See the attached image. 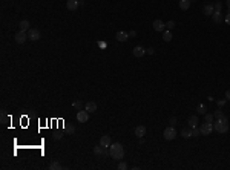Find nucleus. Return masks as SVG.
<instances>
[{
  "mask_svg": "<svg viewBox=\"0 0 230 170\" xmlns=\"http://www.w3.org/2000/svg\"><path fill=\"white\" fill-rule=\"evenodd\" d=\"M213 130H216L218 133H227L228 132V118L225 115L213 123Z\"/></svg>",
  "mask_w": 230,
  "mask_h": 170,
  "instance_id": "f257e3e1",
  "label": "nucleus"
},
{
  "mask_svg": "<svg viewBox=\"0 0 230 170\" xmlns=\"http://www.w3.org/2000/svg\"><path fill=\"white\" fill-rule=\"evenodd\" d=\"M109 155L110 158L113 159H123L124 156V149H123V145L121 144H110V147H109Z\"/></svg>",
  "mask_w": 230,
  "mask_h": 170,
  "instance_id": "f03ea898",
  "label": "nucleus"
},
{
  "mask_svg": "<svg viewBox=\"0 0 230 170\" xmlns=\"http://www.w3.org/2000/svg\"><path fill=\"white\" fill-rule=\"evenodd\" d=\"M163 136H164V139H167V141L175 139V136H176V130H175V127H173V126L166 127V129H164V132H163Z\"/></svg>",
  "mask_w": 230,
  "mask_h": 170,
  "instance_id": "7ed1b4c3",
  "label": "nucleus"
},
{
  "mask_svg": "<svg viewBox=\"0 0 230 170\" xmlns=\"http://www.w3.org/2000/svg\"><path fill=\"white\" fill-rule=\"evenodd\" d=\"M199 130H201V135H210L213 132V123H202L199 126Z\"/></svg>",
  "mask_w": 230,
  "mask_h": 170,
  "instance_id": "20e7f679",
  "label": "nucleus"
},
{
  "mask_svg": "<svg viewBox=\"0 0 230 170\" xmlns=\"http://www.w3.org/2000/svg\"><path fill=\"white\" fill-rule=\"evenodd\" d=\"M15 43H18V44H23L26 40H28V32H23V31H20V32H17L15 34Z\"/></svg>",
  "mask_w": 230,
  "mask_h": 170,
  "instance_id": "39448f33",
  "label": "nucleus"
},
{
  "mask_svg": "<svg viewBox=\"0 0 230 170\" xmlns=\"http://www.w3.org/2000/svg\"><path fill=\"white\" fill-rule=\"evenodd\" d=\"M28 38H29L31 41H37V40H40V31H38V29H35V28H34V29L31 28V29L28 31Z\"/></svg>",
  "mask_w": 230,
  "mask_h": 170,
  "instance_id": "423d86ee",
  "label": "nucleus"
},
{
  "mask_svg": "<svg viewBox=\"0 0 230 170\" xmlns=\"http://www.w3.org/2000/svg\"><path fill=\"white\" fill-rule=\"evenodd\" d=\"M77 119L80 121V123H86V121L89 119V112L84 109H81V110H78V113H77Z\"/></svg>",
  "mask_w": 230,
  "mask_h": 170,
  "instance_id": "0eeeda50",
  "label": "nucleus"
},
{
  "mask_svg": "<svg viewBox=\"0 0 230 170\" xmlns=\"http://www.w3.org/2000/svg\"><path fill=\"white\" fill-rule=\"evenodd\" d=\"M132 54H133L135 57H138V58H140V57H143V55L146 54V49H144L143 46H135L133 49H132Z\"/></svg>",
  "mask_w": 230,
  "mask_h": 170,
  "instance_id": "6e6552de",
  "label": "nucleus"
},
{
  "mask_svg": "<svg viewBox=\"0 0 230 170\" xmlns=\"http://www.w3.org/2000/svg\"><path fill=\"white\" fill-rule=\"evenodd\" d=\"M110 144H112V141H110V136L109 135H103L101 138H100V145H103V147H110Z\"/></svg>",
  "mask_w": 230,
  "mask_h": 170,
  "instance_id": "1a4fd4ad",
  "label": "nucleus"
},
{
  "mask_svg": "<svg viewBox=\"0 0 230 170\" xmlns=\"http://www.w3.org/2000/svg\"><path fill=\"white\" fill-rule=\"evenodd\" d=\"M66 6H67L69 11H77L78 6H80V3H78V0H67Z\"/></svg>",
  "mask_w": 230,
  "mask_h": 170,
  "instance_id": "9d476101",
  "label": "nucleus"
},
{
  "mask_svg": "<svg viewBox=\"0 0 230 170\" xmlns=\"http://www.w3.org/2000/svg\"><path fill=\"white\" fill-rule=\"evenodd\" d=\"M164 28H166V23L164 21H161V20H155L153 21V29L155 31H164Z\"/></svg>",
  "mask_w": 230,
  "mask_h": 170,
  "instance_id": "9b49d317",
  "label": "nucleus"
},
{
  "mask_svg": "<svg viewBox=\"0 0 230 170\" xmlns=\"http://www.w3.org/2000/svg\"><path fill=\"white\" fill-rule=\"evenodd\" d=\"M18 26H20V31H23V32H28V31L31 29V23H29L28 20H21Z\"/></svg>",
  "mask_w": 230,
  "mask_h": 170,
  "instance_id": "f8f14e48",
  "label": "nucleus"
},
{
  "mask_svg": "<svg viewBox=\"0 0 230 170\" xmlns=\"http://www.w3.org/2000/svg\"><path fill=\"white\" fill-rule=\"evenodd\" d=\"M213 12H215V5L213 3H207L204 6V14L205 15H213Z\"/></svg>",
  "mask_w": 230,
  "mask_h": 170,
  "instance_id": "ddd939ff",
  "label": "nucleus"
},
{
  "mask_svg": "<svg viewBox=\"0 0 230 170\" xmlns=\"http://www.w3.org/2000/svg\"><path fill=\"white\" fill-rule=\"evenodd\" d=\"M135 135H136L138 138H143V136L146 135V127H144V126H136V127H135Z\"/></svg>",
  "mask_w": 230,
  "mask_h": 170,
  "instance_id": "4468645a",
  "label": "nucleus"
},
{
  "mask_svg": "<svg viewBox=\"0 0 230 170\" xmlns=\"http://www.w3.org/2000/svg\"><path fill=\"white\" fill-rule=\"evenodd\" d=\"M89 113H92V112H95L97 110V103L95 101H87L86 103V107H84Z\"/></svg>",
  "mask_w": 230,
  "mask_h": 170,
  "instance_id": "2eb2a0df",
  "label": "nucleus"
},
{
  "mask_svg": "<svg viewBox=\"0 0 230 170\" xmlns=\"http://www.w3.org/2000/svg\"><path fill=\"white\" fill-rule=\"evenodd\" d=\"M115 37H117V40H118V41H127L129 34H127V32H124V31H118Z\"/></svg>",
  "mask_w": 230,
  "mask_h": 170,
  "instance_id": "dca6fc26",
  "label": "nucleus"
},
{
  "mask_svg": "<svg viewBox=\"0 0 230 170\" xmlns=\"http://www.w3.org/2000/svg\"><path fill=\"white\" fill-rule=\"evenodd\" d=\"M94 152H95V155H107V153H109V152H107V149H106V147H103V145L94 147Z\"/></svg>",
  "mask_w": 230,
  "mask_h": 170,
  "instance_id": "f3484780",
  "label": "nucleus"
},
{
  "mask_svg": "<svg viewBox=\"0 0 230 170\" xmlns=\"http://www.w3.org/2000/svg\"><path fill=\"white\" fill-rule=\"evenodd\" d=\"M196 123H198V118H196L195 115H192V116H189V119H187V124H189V127H190V129H193V127H196Z\"/></svg>",
  "mask_w": 230,
  "mask_h": 170,
  "instance_id": "a211bd4d",
  "label": "nucleus"
},
{
  "mask_svg": "<svg viewBox=\"0 0 230 170\" xmlns=\"http://www.w3.org/2000/svg\"><path fill=\"white\" fill-rule=\"evenodd\" d=\"M179 8L182 11H187L190 8V0H179Z\"/></svg>",
  "mask_w": 230,
  "mask_h": 170,
  "instance_id": "6ab92c4d",
  "label": "nucleus"
},
{
  "mask_svg": "<svg viewBox=\"0 0 230 170\" xmlns=\"http://www.w3.org/2000/svg\"><path fill=\"white\" fill-rule=\"evenodd\" d=\"M181 136L186 138V139L190 138V136H192V129H182V130H181Z\"/></svg>",
  "mask_w": 230,
  "mask_h": 170,
  "instance_id": "aec40b11",
  "label": "nucleus"
},
{
  "mask_svg": "<svg viewBox=\"0 0 230 170\" xmlns=\"http://www.w3.org/2000/svg\"><path fill=\"white\" fill-rule=\"evenodd\" d=\"M60 168H61V164L58 161H54L49 164V170H60Z\"/></svg>",
  "mask_w": 230,
  "mask_h": 170,
  "instance_id": "412c9836",
  "label": "nucleus"
},
{
  "mask_svg": "<svg viewBox=\"0 0 230 170\" xmlns=\"http://www.w3.org/2000/svg\"><path fill=\"white\" fill-rule=\"evenodd\" d=\"M212 17H213V21H215V23H219V21L222 20L221 12H213V15H212Z\"/></svg>",
  "mask_w": 230,
  "mask_h": 170,
  "instance_id": "4be33fe9",
  "label": "nucleus"
},
{
  "mask_svg": "<svg viewBox=\"0 0 230 170\" xmlns=\"http://www.w3.org/2000/svg\"><path fill=\"white\" fill-rule=\"evenodd\" d=\"M172 37H173V35H172V32H170V31H166V32L163 34L164 41H170V40H172Z\"/></svg>",
  "mask_w": 230,
  "mask_h": 170,
  "instance_id": "5701e85b",
  "label": "nucleus"
},
{
  "mask_svg": "<svg viewBox=\"0 0 230 170\" xmlns=\"http://www.w3.org/2000/svg\"><path fill=\"white\" fill-rule=\"evenodd\" d=\"M72 106H74V109H77V110H81V109H83V103H81V101H74Z\"/></svg>",
  "mask_w": 230,
  "mask_h": 170,
  "instance_id": "b1692460",
  "label": "nucleus"
},
{
  "mask_svg": "<svg viewBox=\"0 0 230 170\" xmlns=\"http://www.w3.org/2000/svg\"><path fill=\"white\" fill-rule=\"evenodd\" d=\"M213 115L212 113H205V123H213Z\"/></svg>",
  "mask_w": 230,
  "mask_h": 170,
  "instance_id": "393cba45",
  "label": "nucleus"
},
{
  "mask_svg": "<svg viewBox=\"0 0 230 170\" xmlns=\"http://www.w3.org/2000/svg\"><path fill=\"white\" fill-rule=\"evenodd\" d=\"M199 135H201L199 127H193V129H192V136H199Z\"/></svg>",
  "mask_w": 230,
  "mask_h": 170,
  "instance_id": "a878e982",
  "label": "nucleus"
},
{
  "mask_svg": "<svg viewBox=\"0 0 230 170\" xmlns=\"http://www.w3.org/2000/svg\"><path fill=\"white\" fill-rule=\"evenodd\" d=\"M213 116H215L216 119H219V118H222V116H224V113H222L221 110H216V112L213 113Z\"/></svg>",
  "mask_w": 230,
  "mask_h": 170,
  "instance_id": "bb28decb",
  "label": "nucleus"
},
{
  "mask_svg": "<svg viewBox=\"0 0 230 170\" xmlns=\"http://www.w3.org/2000/svg\"><path fill=\"white\" fill-rule=\"evenodd\" d=\"M118 168H120V170H126V168H127V164H126V162H123V161H120Z\"/></svg>",
  "mask_w": 230,
  "mask_h": 170,
  "instance_id": "cd10ccee",
  "label": "nucleus"
},
{
  "mask_svg": "<svg viewBox=\"0 0 230 170\" xmlns=\"http://www.w3.org/2000/svg\"><path fill=\"white\" fill-rule=\"evenodd\" d=\"M166 26H167V28H169V31H170V29L175 26V21H173V20H170L169 23H166Z\"/></svg>",
  "mask_w": 230,
  "mask_h": 170,
  "instance_id": "c85d7f7f",
  "label": "nucleus"
},
{
  "mask_svg": "<svg viewBox=\"0 0 230 170\" xmlns=\"http://www.w3.org/2000/svg\"><path fill=\"white\" fill-rule=\"evenodd\" d=\"M221 6H222V5H221L219 2L215 3V12H221Z\"/></svg>",
  "mask_w": 230,
  "mask_h": 170,
  "instance_id": "c756f323",
  "label": "nucleus"
},
{
  "mask_svg": "<svg viewBox=\"0 0 230 170\" xmlns=\"http://www.w3.org/2000/svg\"><path fill=\"white\" fill-rule=\"evenodd\" d=\"M198 113H202V115H205V107H204V106H199V107H198Z\"/></svg>",
  "mask_w": 230,
  "mask_h": 170,
  "instance_id": "7c9ffc66",
  "label": "nucleus"
},
{
  "mask_svg": "<svg viewBox=\"0 0 230 170\" xmlns=\"http://www.w3.org/2000/svg\"><path fill=\"white\" fill-rule=\"evenodd\" d=\"M224 21L227 23V25H230V11H228V14L225 15V18H224Z\"/></svg>",
  "mask_w": 230,
  "mask_h": 170,
  "instance_id": "2f4dec72",
  "label": "nucleus"
},
{
  "mask_svg": "<svg viewBox=\"0 0 230 170\" xmlns=\"http://www.w3.org/2000/svg\"><path fill=\"white\" fill-rule=\"evenodd\" d=\"M176 124V118H170V126H175Z\"/></svg>",
  "mask_w": 230,
  "mask_h": 170,
  "instance_id": "473e14b6",
  "label": "nucleus"
},
{
  "mask_svg": "<svg viewBox=\"0 0 230 170\" xmlns=\"http://www.w3.org/2000/svg\"><path fill=\"white\" fill-rule=\"evenodd\" d=\"M146 52H147V54H150V55H152V54H153V49H152V47H149V49H146Z\"/></svg>",
  "mask_w": 230,
  "mask_h": 170,
  "instance_id": "72a5a7b5",
  "label": "nucleus"
},
{
  "mask_svg": "<svg viewBox=\"0 0 230 170\" xmlns=\"http://www.w3.org/2000/svg\"><path fill=\"white\" fill-rule=\"evenodd\" d=\"M135 35H136L135 31H130V32H129V37H135Z\"/></svg>",
  "mask_w": 230,
  "mask_h": 170,
  "instance_id": "f704fd0d",
  "label": "nucleus"
},
{
  "mask_svg": "<svg viewBox=\"0 0 230 170\" xmlns=\"http://www.w3.org/2000/svg\"><path fill=\"white\" fill-rule=\"evenodd\" d=\"M225 98H227V100H230V90H227V92H225Z\"/></svg>",
  "mask_w": 230,
  "mask_h": 170,
  "instance_id": "c9c22d12",
  "label": "nucleus"
},
{
  "mask_svg": "<svg viewBox=\"0 0 230 170\" xmlns=\"http://www.w3.org/2000/svg\"><path fill=\"white\" fill-rule=\"evenodd\" d=\"M54 138H55V139H60V138H61V135H60V133H57V135H54Z\"/></svg>",
  "mask_w": 230,
  "mask_h": 170,
  "instance_id": "e433bc0d",
  "label": "nucleus"
},
{
  "mask_svg": "<svg viewBox=\"0 0 230 170\" xmlns=\"http://www.w3.org/2000/svg\"><path fill=\"white\" fill-rule=\"evenodd\" d=\"M225 5H227V8H228V11H230V0H227V2H225Z\"/></svg>",
  "mask_w": 230,
  "mask_h": 170,
  "instance_id": "4c0bfd02",
  "label": "nucleus"
},
{
  "mask_svg": "<svg viewBox=\"0 0 230 170\" xmlns=\"http://www.w3.org/2000/svg\"><path fill=\"white\" fill-rule=\"evenodd\" d=\"M190 2H192V0H190Z\"/></svg>",
  "mask_w": 230,
  "mask_h": 170,
  "instance_id": "58836bf2",
  "label": "nucleus"
}]
</instances>
